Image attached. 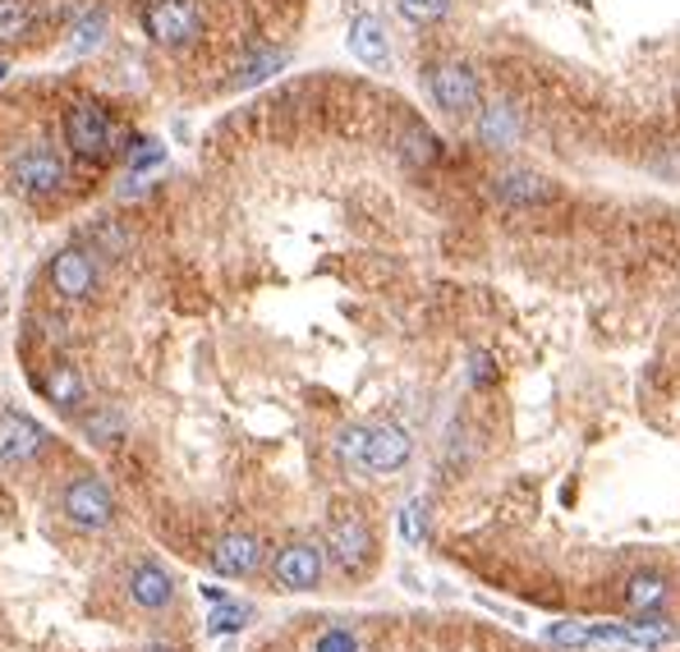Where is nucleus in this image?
<instances>
[{"label":"nucleus","instance_id":"nucleus-1","mask_svg":"<svg viewBox=\"0 0 680 652\" xmlns=\"http://www.w3.org/2000/svg\"><path fill=\"white\" fill-rule=\"evenodd\" d=\"M424 84H428L432 107L447 111V115H474L483 107V84H479V74L469 69L464 60H437V65H428Z\"/></svg>","mask_w":680,"mask_h":652},{"label":"nucleus","instance_id":"nucleus-2","mask_svg":"<svg viewBox=\"0 0 680 652\" xmlns=\"http://www.w3.org/2000/svg\"><path fill=\"white\" fill-rule=\"evenodd\" d=\"M327 552H331L336 570H346V575H363V570L373 565V556H377L373 529L363 524L354 510H340V515H331V524H327Z\"/></svg>","mask_w":680,"mask_h":652},{"label":"nucleus","instance_id":"nucleus-3","mask_svg":"<svg viewBox=\"0 0 680 652\" xmlns=\"http://www.w3.org/2000/svg\"><path fill=\"white\" fill-rule=\"evenodd\" d=\"M143 29L156 46L179 51L202 33V10H198V0H152L143 10Z\"/></svg>","mask_w":680,"mask_h":652},{"label":"nucleus","instance_id":"nucleus-4","mask_svg":"<svg viewBox=\"0 0 680 652\" xmlns=\"http://www.w3.org/2000/svg\"><path fill=\"white\" fill-rule=\"evenodd\" d=\"M61 510H65L69 524L88 529V533H101V529L116 524V497L101 478H74L61 497Z\"/></svg>","mask_w":680,"mask_h":652},{"label":"nucleus","instance_id":"nucleus-5","mask_svg":"<svg viewBox=\"0 0 680 652\" xmlns=\"http://www.w3.org/2000/svg\"><path fill=\"white\" fill-rule=\"evenodd\" d=\"M65 139L78 156L101 162V156H111V147H116V124L107 120V111H101L97 101H74L65 111Z\"/></svg>","mask_w":680,"mask_h":652},{"label":"nucleus","instance_id":"nucleus-6","mask_svg":"<svg viewBox=\"0 0 680 652\" xmlns=\"http://www.w3.org/2000/svg\"><path fill=\"white\" fill-rule=\"evenodd\" d=\"M492 194L502 202H511V207H547V202L561 198L557 179L534 170V166H502V170H492Z\"/></svg>","mask_w":680,"mask_h":652},{"label":"nucleus","instance_id":"nucleus-7","mask_svg":"<svg viewBox=\"0 0 680 652\" xmlns=\"http://www.w3.org/2000/svg\"><path fill=\"white\" fill-rule=\"evenodd\" d=\"M414 455V436L401 428V423H377L369 428V441H363V455H359V468L363 474H401Z\"/></svg>","mask_w":680,"mask_h":652},{"label":"nucleus","instance_id":"nucleus-8","mask_svg":"<svg viewBox=\"0 0 680 652\" xmlns=\"http://www.w3.org/2000/svg\"><path fill=\"white\" fill-rule=\"evenodd\" d=\"M322 570H327V556L322 546L312 542H285L276 561H272V579L285 588V593H312L322 584Z\"/></svg>","mask_w":680,"mask_h":652},{"label":"nucleus","instance_id":"nucleus-9","mask_svg":"<svg viewBox=\"0 0 680 652\" xmlns=\"http://www.w3.org/2000/svg\"><path fill=\"white\" fill-rule=\"evenodd\" d=\"M10 175H14L19 194H29V198H51V194L65 185V162H61V156L51 152V147H23V152L14 156Z\"/></svg>","mask_w":680,"mask_h":652},{"label":"nucleus","instance_id":"nucleus-10","mask_svg":"<svg viewBox=\"0 0 680 652\" xmlns=\"http://www.w3.org/2000/svg\"><path fill=\"white\" fill-rule=\"evenodd\" d=\"M46 280H51V290H56L61 299L84 303L97 290V263H92V253L88 248H61L56 257H51Z\"/></svg>","mask_w":680,"mask_h":652},{"label":"nucleus","instance_id":"nucleus-11","mask_svg":"<svg viewBox=\"0 0 680 652\" xmlns=\"http://www.w3.org/2000/svg\"><path fill=\"white\" fill-rule=\"evenodd\" d=\"M46 451V428L33 423L29 413H14L6 409L0 413V460L6 464H29Z\"/></svg>","mask_w":680,"mask_h":652},{"label":"nucleus","instance_id":"nucleus-12","mask_svg":"<svg viewBox=\"0 0 680 652\" xmlns=\"http://www.w3.org/2000/svg\"><path fill=\"white\" fill-rule=\"evenodd\" d=\"M124 588H129V603L143 607V611H166L175 603V575L156 561H139L134 570H129Z\"/></svg>","mask_w":680,"mask_h":652},{"label":"nucleus","instance_id":"nucleus-13","mask_svg":"<svg viewBox=\"0 0 680 652\" xmlns=\"http://www.w3.org/2000/svg\"><path fill=\"white\" fill-rule=\"evenodd\" d=\"M263 565V538L253 533H226L212 542V570L226 579H244Z\"/></svg>","mask_w":680,"mask_h":652},{"label":"nucleus","instance_id":"nucleus-14","mask_svg":"<svg viewBox=\"0 0 680 652\" xmlns=\"http://www.w3.org/2000/svg\"><path fill=\"white\" fill-rule=\"evenodd\" d=\"M474 134L483 147H515L519 139H525V120H519V111L511 107V101H487V107L474 111Z\"/></svg>","mask_w":680,"mask_h":652},{"label":"nucleus","instance_id":"nucleus-15","mask_svg":"<svg viewBox=\"0 0 680 652\" xmlns=\"http://www.w3.org/2000/svg\"><path fill=\"white\" fill-rule=\"evenodd\" d=\"M346 46L359 65L369 69H382L391 60V37H386V23L377 14H354L350 19V33H346Z\"/></svg>","mask_w":680,"mask_h":652},{"label":"nucleus","instance_id":"nucleus-16","mask_svg":"<svg viewBox=\"0 0 680 652\" xmlns=\"http://www.w3.org/2000/svg\"><path fill=\"white\" fill-rule=\"evenodd\" d=\"M42 396L56 409H78V405H84V377H78L74 363H56V368L42 377Z\"/></svg>","mask_w":680,"mask_h":652},{"label":"nucleus","instance_id":"nucleus-17","mask_svg":"<svg viewBox=\"0 0 680 652\" xmlns=\"http://www.w3.org/2000/svg\"><path fill=\"white\" fill-rule=\"evenodd\" d=\"M78 428H84V436L92 441V446H111V441L124 436V413L111 409V405H97V409H88L84 419H78Z\"/></svg>","mask_w":680,"mask_h":652},{"label":"nucleus","instance_id":"nucleus-18","mask_svg":"<svg viewBox=\"0 0 680 652\" xmlns=\"http://www.w3.org/2000/svg\"><path fill=\"white\" fill-rule=\"evenodd\" d=\"M625 625H630L635 648H662V643L676 639V625L658 611H635V620H625Z\"/></svg>","mask_w":680,"mask_h":652},{"label":"nucleus","instance_id":"nucleus-19","mask_svg":"<svg viewBox=\"0 0 680 652\" xmlns=\"http://www.w3.org/2000/svg\"><path fill=\"white\" fill-rule=\"evenodd\" d=\"M33 0H0V42H23L33 29Z\"/></svg>","mask_w":680,"mask_h":652},{"label":"nucleus","instance_id":"nucleus-20","mask_svg":"<svg viewBox=\"0 0 680 652\" xmlns=\"http://www.w3.org/2000/svg\"><path fill=\"white\" fill-rule=\"evenodd\" d=\"M249 620H253V607L249 603H221L212 616H207V634L212 639H226V634H244L249 630Z\"/></svg>","mask_w":680,"mask_h":652},{"label":"nucleus","instance_id":"nucleus-21","mask_svg":"<svg viewBox=\"0 0 680 652\" xmlns=\"http://www.w3.org/2000/svg\"><path fill=\"white\" fill-rule=\"evenodd\" d=\"M285 60H290L285 51H257V56H249V60L240 65V74H234V88H253V84H263V78L281 74Z\"/></svg>","mask_w":680,"mask_h":652},{"label":"nucleus","instance_id":"nucleus-22","mask_svg":"<svg viewBox=\"0 0 680 652\" xmlns=\"http://www.w3.org/2000/svg\"><path fill=\"white\" fill-rule=\"evenodd\" d=\"M667 579L662 575H635L630 579V607L635 611H652V607H662L667 603Z\"/></svg>","mask_w":680,"mask_h":652},{"label":"nucleus","instance_id":"nucleus-23","mask_svg":"<svg viewBox=\"0 0 680 652\" xmlns=\"http://www.w3.org/2000/svg\"><path fill=\"white\" fill-rule=\"evenodd\" d=\"M101 37H107V19L92 10V14H84V19H78L74 29H69V51H74V56H88L92 46H101Z\"/></svg>","mask_w":680,"mask_h":652},{"label":"nucleus","instance_id":"nucleus-24","mask_svg":"<svg viewBox=\"0 0 680 652\" xmlns=\"http://www.w3.org/2000/svg\"><path fill=\"white\" fill-rule=\"evenodd\" d=\"M401 147H405V156L414 166H428V162H437V139H432V129H424V124H409L405 134H401Z\"/></svg>","mask_w":680,"mask_h":652},{"label":"nucleus","instance_id":"nucleus-25","mask_svg":"<svg viewBox=\"0 0 680 652\" xmlns=\"http://www.w3.org/2000/svg\"><path fill=\"white\" fill-rule=\"evenodd\" d=\"M166 162V147L156 139H134L129 143V175H143V170H156Z\"/></svg>","mask_w":680,"mask_h":652},{"label":"nucleus","instance_id":"nucleus-26","mask_svg":"<svg viewBox=\"0 0 680 652\" xmlns=\"http://www.w3.org/2000/svg\"><path fill=\"white\" fill-rule=\"evenodd\" d=\"M396 10L409 19V23H437V19H447L451 14V0H396Z\"/></svg>","mask_w":680,"mask_h":652},{"label":"nucleus","instance_id":"nucleus-27","mask_svg":"<svg viewBox=\"0 0 680 652\" xmlns=\"http://www.w3.org/2000/svg\"><path fill=\"white\" fill-rule=\"evenodd\" d=\"M308 652H363V639L354 630H346V625H331V630H322L318 639H312Z\"/></svg>","mask_w":680,"mask_h":652},{"label":"nucleus","instance_id":"nucleus-28","mask_svg":"<svg viewBox=\"0 0 680 652\" xmlns=\"http://www.w3.org/2000/svg\"><path fill=\"white\" fill-rule=\"evenodd\" d=\"M428 506H424V497H414L405 510H401V538L409 542V546H418L424 542V533H428V515H424Z\"/></svg>","mask_w":680,"mask_h":652},{"label":"nucleus","instance_id":"nucleus-29","mask_svg":"<svg viewBox=\"0 0 680 652\" xmlns=\"http://www.w3.org/2000/svg\"><path fill=\"white\" fill-rule=\"evenodd\" d=\"M547 643H557V648H570V652H580L593 643V634L584 630V625H570V620H557V625H547Z\"/></svg>","mask_w":680,"mask_h":652},{"label":"nucleus","instance_id":"nucleus-30","mask_svg":"<svg viewBox=\"0 0 680 652\" xmlns=\"http://www.w3.org/2000/svg\"><path fill=\"white\" fill-rule=\"evenodd\" d=\"M363 441H369V428H359V423H354V428H340V432H336V455L346 460V464H354V468H359Z\"/></svg>","mask_w":680,"mask_h":652},{"label":"nucleus","instance_id":"nucleus-31","mask_svg":"<svg viewBox=\"0 0 680 652\" xmlns=\"http://www.w3.org/2000/svg\"><path fill=\"white\" fill-rule=\"evenodd\" d=\"M92 240H97L101 248H107V253H124V244H129L124 234H120L116 225H107V221H101V225H92Z\"/></svg>","mask_w":680,"mask_h":652},{"label":"nucleus","instance_id":"nucleus-32","mask_svg":"<svg viewBox=\"0 0 680 652\" xmlns=\"http://www.w3.org/2000/svg\"><path fill=\"white\" fill-rule=\"evenodd\" d=\"M492 377H496V368L487 363V354H474V358H469V382H474V386H492Z\"/></svg>","mask_w":680,"mask_h":652},{"label":"nucleus","instance_id":"nucleus-33","mask_svg":"<svg viewBox=\"0 0 680 652\" xmlns=\"http://www.w3.org/2000/svg\"><path fill=\"white\" fill-rule=\"evenodd\" d=\"M202 597H207V603H212V607L230 603V593H226V588H217V584H202Z\"/></svg>","mask_w":680,"mask_h":652},{"label":"nucleus","instance_id":"nucleus-34","mask_svg":"<svg viewBox=\"0 0 680 652\" xmlns=\"http://www.w3.org/2000/svg\"><path fill=\"white\" fill-rule=\"evenodd\" d=\"M147 652H175V648H171V643H152Z\"/></svg>","mask_w":680,"mask_h":652},{"label":"nucleus","instance_id":"nucleus-35","mask_svg":"<svg viewBox=\"0 0 680 652\" xmlns=\"http://www.w3.org/2000/svg\"><path fill=\"white\" fill-rule=\"evenodd\" d=\"M6 74H10V65H6V60H0V84H6Z\"/></svg>","mask_w":680,"mask_h":652}]
</instances>
